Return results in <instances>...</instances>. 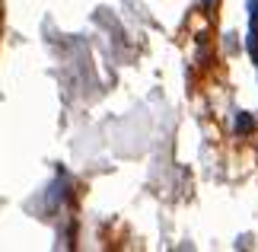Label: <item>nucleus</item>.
Wrapping results in <instances>:
<instances>
[{"label":"nucleus","instance_id":"1","mask_svg":"<svg viewBox=\"0 0 258 252\" xmlns=\"http://www.w3.org/2000/svg\"><path fill=\"white\" fill-rule=\"evenodd\" d=\"M236 128H239V134H249V131L255 128V122H252V115H239V122H236Z\"/></svg>","mask_w":258,"mask_h":252},{"label":"nucleus","instance_id":"2","mask_svg":"<svg viewBox=\"0 0 258 252\" xmlns=\"http://www.w3.org/2000/svg\"><path fill=\"white\" fill-rule=\"evenodd\" d=\"M252 23H255V29H258V0H252Z\"/></svg>","mask_w":258,"mask_h":252}]
</instances>
